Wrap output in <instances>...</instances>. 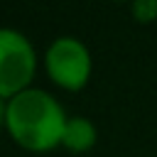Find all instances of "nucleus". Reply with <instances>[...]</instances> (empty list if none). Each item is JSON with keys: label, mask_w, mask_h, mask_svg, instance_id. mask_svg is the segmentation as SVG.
Masks as SVG:
<instances>
[{"label": "nucleus", "mask_w": 157, "mask_h": 157, "mask_svg": "<svg viewBox=\"0 0 157 157\" xmlns=\"http://www.w3.org/2000/svg\"><path fill=\"white\" fill-rule=\"evenodd\" d=\"M7 130L27 150L44 152L61 142L66 118L61 105L39 88H25L7 103Z\"/></svg>", "instance_id": "nucleus-1"}, {"label": "nucleus", "mask_w": 157, "mask_h": 157, "mask_svg": "<svg viewBox=\"0 0 157 157\" xmlns=\"http://www.w3.org/2000/svg\"><path fill=\"white\" fill-rule=\"evenodd\" d=\"M34 52L15 29H0V98L17 96L32 81Z\"/></svg>", "instance_id": "nucleus-2"}, {"label": "nucleus", "mask_w": 157, "mask_h": 157, "mask_svg": "<svg viewBox=\"0 0 157 157\" xmlns=\"http://www.w3.org/2000/svg\"><path fill=\"white\" fill-rule=\"evenodd\" d=\"M47 71L54 83H59L69 91H78L88 81L91 56L78 39L61 37L47 52Z\"/></svg>", "instance_id": "nucleus-3"}, {"label": "nucleus", "mask_w": 157, "mask_h": 157, "mask_svg": "<svg viewBox=\"0 0 157 157\" xmlns=\"http://www.w3.org/2000/svg\"><path fill=\"white\" fill-rule=\"evenodd\" d=\"M61 142L69 150H74V152H83V150L93 147V142H96V128H93V123L86 120V118H71V120H66Z\"/></svg>", "instance_id": "nucleus-4"}, {"label": "nucleus", "mask_w": 157, "mask_h": 157, "mask_svg": "<svg viewBox=\"0 0 157 157\" xmlns=\"http://www.w3.org/2000/svg\"><path fill=\"white\" fill-rule=\"evenodd\" d=\"M132 12L140 22H150L157 17V2H135L132 5Z\"/></svg>", "instance_id": "nucleus-5"}, {"label": "nucleus", "mask_w": 157, "mask_h": 157, "mask_svg": "<svg viewBox=\"0 0 157 157\" xmlns=\"http://www.w3.org/2000/svg\"><path fill=\"white\" fill-rule=\"evenodd\" d=\"M5 118H7V105H5V103H2V98H0V123H2Z\"/></svg>", "instance_id": "nucleus-6"}]
</instances>
